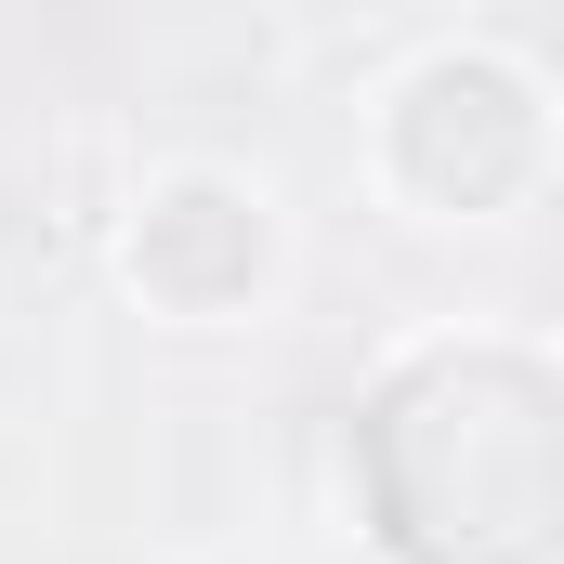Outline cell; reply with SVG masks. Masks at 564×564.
<instances>
[{"mask_svg":"<svg viewBox=\"0 0 564 564\" xmlns=\"http://www.w3.org/2000/svg\"><path fill=\"white\" fill-rule=\"evenodd\" d=\"M119 263L158 315H184V328H224V315H250L263 289H276L289 237H276V184H250V171H224V158H184V171H158L132 197V237H119Z\"/></svg>","mask_w":564,"mask_h":564,"instance_id":"cell-1","label":"cell"}]
</instances>
